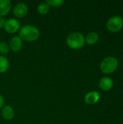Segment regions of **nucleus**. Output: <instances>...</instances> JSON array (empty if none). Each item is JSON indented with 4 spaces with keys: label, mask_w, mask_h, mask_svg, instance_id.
<instances>
[{
    "label": "nucleus",
    "mask_w": 123,
    "mask_h": 124,
    "mask_svg": "<svg viewBox=\"0 0 123 124\" xmlns=\"http://www.w3.org/2000/svg\"><path fill=\"white\" fill-rule=\"evenodd\" d=\"M19 37L25 41H35L40 37V31L37 27L33 25H25L20 28Z\"/></svg>",
    "instance_id": "obj_1"
},
{
    "label": "nucleus",
    "mask_w": 123,
    "mask_h": 124,
    "mask_svg": "<svg viewBox=\"0 0 123 124\" xmlns=\"http://www.w3.org/2000/svg\"><path fill=\"white\" fill-rule=\"evenodd\" d=\"M66 44L72 49H79L84 46L85 38L80 32H72L67 36Z\"/></svg>",
    "instance_id": "obj_2"
},
{
    "label": "nucleus",
    "mask_w": 123,
    "mask_h": 124,
    "mask_svg": "<svg viewBox=\"0 0 123 124\" xmlns=\"http://www.w3.org/2000/svg\"><path fill=\"white\" fill-rule=\"evenodd\" d=\"M118 65L117 60L114 57H107L101 62L100 68L102 72L105 73H111L114 72Z\"/></svg>",
    "instance_id": "obj_3"
},
{
    "label": "nucleus",
    "mask_w": 123,
    "mask_h": 124,
    "mask_svg": "<svg viewBox=\"0 0 123 124\" xmlns=\"http://www.w3.org/2000/svg\"><path fill=\"white\" fill-rule=\"evenodd\" d=\"M123 26V18L120 16L110 17L107 23V28L111 31H118Z\"/></svg>",
    "instance_id": "obj_4"
},
{
    "label": "nucleus",
    "mask_w": 123,
    "mask_h": 124,
    "mask_svg": "<svg viewBox=\"0 0 123 124\" xmlns=\"http://www.w3.org/2000/svg\"><path fill=\"white\" fill-rule=\"evenodd\" d=\"M20 22L14 18H9L5 21L4 29L9 33H14L20 30Z\"/></svg>",
    "instance_id": "obj_5"
},
{
    "label": "nucleus",
    "mask_w": 123,
    "mask_h": 124,
    "mask_svg": "<svg viewBox=\"0 0 123 124\" xmlns=\"http://www.w3.org/2000/svg\"><path fill=\"white\" fill-rule=\"evenodd\" d=\"M28 12V7L26 4L20 2L13 7V14L17 18L24 17Z\"/></svg>",
    "instance_id": "obj_6"
},
{
    "label": "nucleus",
    "mask_w": 123,
    "mask_h": 124,
    "mask_svg": "<svg viewBox=\"0 0 123 124\" xmlns=\"http://www.w3.org/2000/svg\"><path fill=\"white\" fill-rule=\"evenodd\" d=\"M22 45H23L22 40L18 36H13L10 39L9 43V49H11L14 52H20L22 48Z\"/></svg>",
    "instance_id": "obj_7"
},
{
    "label": "nucleus",
    "mask_w": 123,
    "mask_h": 124,
    "mask_svg": "<svg viewBox=\"0 0 123 124\" xmlns=\"http://www.w3.org/2000/svg\"><path fill=\"white\" fill-rule=\"evenodd\" d=\"M99 99H100V94L96 91H91L88 92L84 97L85 102L89 105L95 104L99 100Z\"/></svg>",
    "instance_id": "obj_8"
},
{
    "label": "nucleus",
    "mask_w": 123,
    "mask_h": 124,
    "mask_svg": "<svg viewBox=\"0 0 123 124\" xmlns=\"http://www.w3.org/2000/svg\"><path fill=\"white\" fill-rule=\"evenodd\" d=\"M12 9V3L9 0H0V17L9 13Z\"/></svg>",
    "instance_id": "obj_9"
},
{
    "label": "nucleus",
    "mask_w": 123,
    "mask_h": 124,
    "mask_svg": "<svg viewBox=\"0 0 123 124\" xmlns=\"http://www.w3.org/2000/svg\"><path fill=\"white\" fill-rule=\"evenodd\" d=\"M1 114L4 119L7 121H10L14 118V111L10 105H5L1 108Z\"/></svg>",
    "instance_id": "obj_10"
},
{
    "label": "nucleus",
    "mask_w": 123,
    "mask_h": 124,
    "mask_svg": "<svg viewBox=\"0 0 123 124\" xmlns=\"http://www.w3.org/2000/svg\"><path fill=\"white\" fill-rule=\"evenodd\" d=\"M113 80L109 77H103L99 81V87L104 91L109 90L113 86Z\"/></svg>",
    "instance_id": "obj_11"
},
{
    "label": "nucleus",
    "mask_w": 123,
    "mask_h": 124,
    "mask_svg": "<svg viewBox=\"0 0 123 124\" xmlns=\"http://www.w3.org/2000/svg\"><path fill=\"white\" fill-rule=\"evenodd\" d=\"M99 40V35L96 32H90L88 33L85 39V42H86L89 45H92L96 44Z\"/></svg>",
    "instance_id": "obj_12"
},
{
    "label": "nucleus",
    "mask_w": 123,
    "mask_h": 124,
    "mask_svg": "<svg viewBox=\"0 0 123 124\" xmlns=\"http://www.w3.org/2000/svg\"><path fill=\"white\" fill-rule=\"evenodd\" d=\"M9 66V60L3 55H0V73H3L7 71Z\"/></svg>",
    "instance_id": "obj_13"
},
{
    "label": "nucleus",
    "mask_w": 123,
    "mask_h": 124,
    "mask_svg": "<svg viewBox=\"0 0 123 124\" xmlns=\"http://www.w3.org/2000/svg\"><path fill=\"white\" fill-rule=\"evenodd\" d=\"M49 9H50V6L48 4V3L46 1H43V2L40 3L37 7L38 12L41 15L47 14L49 12Z\"/></svg>",
    "instance_id": "obj_14"
},
{
    "label": "nucleus",
    "mask_w": 123,
    "mask_h": 124,
    "mask_svg": "<svg viewBox=\"0 0 123 124\" xmlns=\"http://www.w3.org/2000/svg\"><path fill=\"white\" fill-rule=\"evenodd\" d=\"M9 44L5 41H0V54H7L9 52Z\"/></svg>",
    "instance_id": "obj_15"
},
{
    "label": "nucleus",
    "mask_w": 123,
    "mask_h": 124,
    "mask_svg": "<svg viewBox=\"0 0 123 124\" xmlns=\"http://www.w3.org/2000/svg\"><path fill=\"white\" fill-rule=\"evenodd\" d=\"M46 1L48 3V4L50 7H61L65 3L63 0H46Z\"/></svg>",
    "instance_id": "obj_16"
},
{
    "label": "nucleus",
    "mask_w": 123,
    "mask_h": 124,
    "mask_svg": "<svg viewBox=\"0 0 123 124\" xmlns=\"http://www.w3.org/2000/svg\"><path fill=\"white\" fill-rule=\"evenodd\" d=\"M5 19L3 17H0V28H4V23H5Z\"/></svg>",
    "instance_id": "obj_17"
},
{
    "label": "nucleus",
    "mask_w": 123,
    "mask_h": 124,
    "mask_svg": "<svg viewBox=\"0 0 123 124\" xmlns=\"http://www.w3.org/2000/svg\"><path fill=\"white\" fill-rule=\"evenodd\" d=\"M4 97L0 94V110L4 107Z\"/></svg>",
    "instance_id": "obj_18"
}]
</instances>
